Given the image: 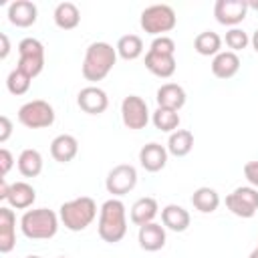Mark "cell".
I'll list each match as a JSON object with an SVG mask.
<instances>
[{"label": "cell", "mask_w": 258, "mask_h": 258, "mask_svg": "<svg viewBox=\"0 0 258 258\" xmlns=\"http://www.w3.org/2000/svg\"><path fill=\"white\" fill-rule=\"evenodd\" d=\"M99 238L107 244H117L127 234V208L119 198H109L99 210Z\"/></svg>", "instance_id": "cell-1"}, {"label": "cell", "mask_w": 258, "mask_h": 258, "mask_svg": "<svg viewBox=\"0 0 258 258\" xmlns=\"http://www.w3.org/2000/svg\"><path fill=\"white\" fill-rule=\"evenodd\" d=\"M117 56L119 54H117V48H113V44H109L105 40L91 42L85 50V58H83V67H81L85 81H89V83L103 81L113 71Z\"/></svg>", "instance_id": "cell-2"}, {"label": "cell", "mask_w": 258, "mask_h": 258, "mask_svg": "<svg viewBox=\"0 0 258 258\" xmlns=\"http://www.w3.org/2000/svg\"><path fill=\"white\" fill-rule=\"evenodd\" d=\"M60 218L48 208L26 210L20 218V232L28 240H50L58 232Z\"/></svg>", "instance_id": "cell-3"}, {"label": "cell", "mask_w": 258, "mask_h": 258, "mask_svg": "<svg viewBox=\"0 0 258 258\" xmlns=\"http://www.w3.org/2000/svg\"><path fill=\"white\" fill-rule=\"evenodd\" d=\"M58 218H60V224L67 230L83 232L97 218V202L93 198H89V196H81V198L69 200V202L60 204Z\"/></svg>", "instance_id": "cell-4"}, {"label": "cell", "mask_w": 258, "mask_h": 258, "mask_svg": "<svg viewBox=\"0 0 258 258\" xmlns=\"http://www.w3.org/2000/svg\"><path fill=\"white\" fill-rule=\"evenodd\" d=\"M177 24L175 10L169 4H151L139 16V26L151 36H165Z\"/></svg>", "instance_id": "cell-5"}, {"label": "cell", "mask_w": 258, "mask_h": 258, "mask_svg": "<svg viewBox=\"0 0 258 258\" xmlns=\"http://www.w3.org/2000/svg\"><path fill=\"white\" fill-rule=\"evenodd\" d=\"M54 107L44 99H32L18 109V123L26 129H46L54 123Z\"/></svg>", "instance_id": "cell-6"}, {"label": "cell", "mask_w": 258, "mask_h": 258, "mask_svg": "<svg viewBox=\"0 0 258 258\" xmlns=\"http://www.w3.org/2000/svg\"><path fill=\"white\" fill-rule=\"evenodd\" d=\"M16 69L24 71L30 79L38 77L44 69V44L38 38L26 36L18 42V64Z\"/></svg>", "instance_id": "cell-7"}, {"label": "cell", "mask_w": 258, "mask_h": 258, "mask_svg": "<svg viewBox=\"0 0 258 258\" xmlns=\"http://www.w3.org/2000/svg\"><path fill=\"white\" fill-rule=\"evenodd\" d=\"M226 208L238 218H254L258 214V189L252 185H240L226 196Z\"/></svg>", "instance_id": "cell-8"}, {"label": "cell", "mask_w": 258, "mask_h": 258, "mask_svg": "<svg viewBox=\"0 0 258 258\" xmlns=\"http://www.w3.org/2000/svg\"><path fill=\"white\" fill-rule=\"evenodd\" d=\"M151 115H149V107L145 103L143 97L139 95H127L121 101V121L127 129L131 131H139L145 129V125L149 123Z\"/></svg>", "instance_id": "cell-9"}, {"label": "cell", "mask_w": 258, "mask_h": 258, "mask_svg": "<svg viewBox=\"0 0 258 258\" xmlns=\"http://www.w3.org/2000/svg\"><path fill=\"white\" fill-rule=\"evenodd\" d=\"M137 185V169L131 163H119L113 169H109L105 177V187L113 198H121L129 191H133Z\"/></svg>", "instance_id": "cell-10"}, {"label": "cell", "mask_w": 258, "mask_h": 258, "mask_svg": "<svg viewBox=\"0 0 258 258\" xmlns=\"http://www.w3.org/2000/svg\"><path fill=\"white\" fill-rule=\"evenodd\" d=\"M214 16L220 24L236 28L248 16V2L246 0H216Z\"/></svg>", "instance_id": "cell-11"}, {"label": "cell", "mask_w": 258, "mask_h": 258, "mask_svg": "<svg viewBox=\"0 0 258 258\" xmlns=\"http://www.w3.org/2000/svg\"><path fill=\"white\" fill-rule=\"evenodd\" d=\"M77 105L83 113L87 115H101L107 111L109 107V97L107 93L97 87V85H89V87H83L77 95Z\"/></svg>", "instance_id": "cell-12"}, {"label": "cell", "mask_w": 258, "mask_h": 258, "mask_svg": "<svg viewBox=\"0 0 258 258\" xmlns=\"http://www.w3.org/2000/svg\"><path fill=\"white\" fill-rule=\"evenodd\" d=\"M167 155H169V151L165 145L155 143V141L145 143L139 149V165L149 173H157L167 165Z\"/></svg>", "instance_id": "cell-13"}, {"label": "cell", "mask_w": 258, "mask_h": 258, "mask_svg": "<svg viewBox=\"0 0 258 258\" xmlns=\"http://www.w3.org/2000/svg\"><path fill=\"white\" fill-rule=\"evenodd\" d=\"M137 242H139V248L145 250V252H157V250H161L165 246V242H167L165 226H161L157 222H149L145 226H139Z\"/></svg>", "instance_id": "cell-14"}, {"label": "cell", "mask_w": 258, "mask_h": 258, "mask_svg": "<svg viewBox=\"0 0 258 258\" xmlns=\"http://www.w3.org/2000/svg\"><path fill=\"white\" fill-rule=\"evenodd\" d=\"M38 18V8L30 0H14L8 6V20L16 28H28L36 22Z\"/></svg>", "instance_id": "cell-15"}, {"label": "cell", "mask_w": 258, "mask_h": 258, "mask_svg": "<svg viewBox=\"0 0 258 258\" xmlns=\"http://www.w3.org/2000/svg\"><path fill=\"white\" fill-rule=\"evenodd\" d=\"M145 69L159 77V79H169L175 69H177V60L175 54H167V52H155V50H147L145 52Z\"/></svg>", "instance_id": "cell-16"}, {"label": "cell", "mask_w": 258, "mask_h": 258, "mask_svg": "<svg viewBox=\"0 0 258 258\" xmlns=\"http://www.w3.org/2000/svg\"><path fill=\"white\" fill-rule=\"evenodd\" d=\"M16 246V214L10 206L0 208V252L8 254Z\"/></svg>", "instance_id": "cell-17"}, {"label": "cell", "mask_w": 258, "mask_h": 258, "mask_svg": "<svg viewBox=\"0 0 258 258\" xmlns=\"http://www.w3.org/2000/svg\"><path fill=\"white\" fill-rule=\"evenodd\" d=\"M155 101H157V107L179 111L185 105L187 95H185V89L181 85H177V83H163L157 89V93H155Z\"/></svg>", "instance_id": "cell-18"}, {"label": "cell", "mask_w": 258, "mask_h": 258, "mask_svg": "<svg viewBox=\"0 0 258 258\" xmlns=\"http://www.w3.org/2000/svg\"><path fill=\"white\" fill-rule=\"evenodd\" d=\"M79 153V141L75 135L60 133L50 141V155L58 163H71Z\"/></svg>", "instance_id": "cell-19"}, {"label": "cell", "mask_w": 258, "mask_h": 258, "mask_svg": "<svg viewBox=\"0 0 258 258\" xmlns=\"http://www.w3.org/2000/svg\"><path fill=\"white\" fill-rule=\"evenodd\" d=\"M157 214H159L157 200L151 198V196H143V198H139V200L133 202V206L129 210V220L135 226H145L149 222H155Z\"/></svg>", "instance_id": "cell-20"}, {"label": "cell", "mask_w": 258, "mask_h": 258, "mask_svg": "<svg viewBox=\"0 0 258 258\" xmlns=\"http://www.w3.org/2000/svg\"><path fill=\"white\" fill-rule=\"evenodd\" d=\"M240 56L236 54V52H232V50H222V52H218L214 58H212V75L216 77V79H222V81H226V79H232L238 71H240Z\"/></svg>", "instance_id": "cell-21"}, {"label": "cell", "mask_w": 258, "mask_h": 258, "mask_svg": "<svg viewBox=\"0 0 258 258\" xmlns=\"http://www.w3.org/2000/svg\"><path fill=\"white\" fill-rule=\"evenodd\" d=\"M36 200V189L28 181H14L10 183V191L6 196V204L12 210H28Z\"/></svg>", "instance_id": "cell-22"}, {"label": "cell", "mask_w": 258, "mask_h": 258, "mask_svg": "<svg viewBox=\"0 0 258 258\" xmlns=\"http://www.w3.org/2000/svg\"><path fill=\"white\" fill-rule=\"evenodd\" d=\"M189 222H191V216H189V212H187L183 206L167 204V206L161 210V224L165 226V230H171V232H185V230L189 228Z\"/></svg>", "instance_id": "cell-23"}, {"label": "cell", "mask_w": 258, "mask_h": 258, "mask_svg": "<svg viewBox=\"0 0 258 258\" xmlns=\"http://www.w3.org/2000/svg\"><path fill=\"white\" fill-rule=\"evenodd\" d=\"M52 18L60 30H73L81 24V10L75 2H60V4H56Z\"/></svg>", "instance_id": "cell-24"}, {"label": "cell", "mask_w": 258, "mask_h": 258, "mask_svg": "<svg viewBox=\"0 0 258 258\" xmlns=\"http://www.w3.org/2000/svg\"><path fill=\"white\" fill-rule=\"evenodd\" d=\"M191 206L200 214H214L220 208V194L210 185H202L191 194Z\"/></svg>", "instance_id": "cell-25"}, {"label": "cell", "mask_w": 258, "mask_h": 258, "mask_svg": "<svg viewBox=\"0 0 258 258\" xmlns=\"http://www.w3.org/2000/svg\"><path fill=\"white\" fill-rule=\"evenodd\" d=\"M16 165H18V171L24 175V177H36L40 175L42 171V155L38 149H32V147H26L20 151L18 159H16Z\"/></svg>", "instance_id": "cell-26"}, {"label": "cell", "mask_w": 258, "mask_h": 258, "mask_svg": "<svg viewBox=\"0 0 258 258\" xmlns=\"http://www.w3.org/2000/svg\"><path fill=\"white\" fill-rule=\"evenodd\" d=\"M165 147L173 157H185L194 149V133L189 129H177L169 133Z\"/></svg>", "instance_id": "cell-27"}, {"label": "cell", "mask_w": 258, "mask_h": 258, "mask_svg": "<svg viewBox=\"0 0 258 258\" xmlns=\"http://www.w3.org/2000/svg\"><path fill=\"white\" fill-rule=\"evenodd\" d=\"M194 48L198 54L214 58L218 52H222V36L214 30H204L194 38Z\"/></svg>", "instance_id": "cell-28"}, {"label": "cell", "mask_w": 258, "mask_h": 258, "mask_svg": "<svg viewBox=\"0 0 258 258\" xmlns=\"http://www.w3.org/2000/svg\"><path fill=\"white\" fill-rule=\"evenodd\" d=\"M115 48H117V54L123 60H135V58H139L143 54L145 46H143V38L139 34H123L117 40Z\"/></svg>", "instance_id": "cell-29"}, {"label": "cell", "mask_w": 258, "mask_h": 258, "mask_svg": "<svg viewBox=\"0 0 258 258\" xmlns=\"http://www.w3.org/2000/svg\"><path fill=\"white\" fill-rule=\"evenodd\" d=\"M151 123L155 125V129H159V131H163V133H173V131H177V127H179V113L173 111V109L157 107V109L151 113Z\"/></svg>", "instance_id": "cell-30"}, {"label": "cell", "mask_w": 258, "mask_h": 258, "mask_svg": "<svg viewBox=\"0 0 258 258\" xmlns=\"http://www.w3.org/2000/svg\"><path fill=\"white\" fill-rule=\"evenodd\" d=\"M30 83H32V79L24 71H20V69H12L8 73V77H6V89H8V93H12L16 97L28 93Z\"/></svg>", "instance_id": "cell-31"}, {"label": "cell", "mask_w": 258, "mask_h": 258, "mask_svg": "<svg viewBox=\"0 0 258 258\" xmlns=\"http://www.w3.org/2000/svg\"><path fill=\"white\" fill-rule=\"evenodd\" d=\"M224 40H226V46L232 50V52H240V50H244L248 44H250V36H248V32H244L242 28H230L228 32H226V36H224Z\"/></svg>", "instance_id": "cell-32"}, {"label": "cell", "mask_w": 258, "mask_h": 258, "mask_svg": "<svg viewBox=\"0 0 258 258\" xmlns=\"http://www.w3.org/2000/svg\"><path fill=\"white\" fill-rule=\"evenodd\" d=\"M149 50L155 52H167V54H175V40L171 36H155L149 44Z\"/></svg>", "instance_id": "cell-33"}, {"label": "cell", "mask_w": 258, "mask_h": 258, "mask_svg": "<svg viewBox=\"0 0 258 258\" xmlns=\"http://www.w3.org/2000/svg\"><path fill=\"white\" fill-rule=\"evenodd\" d=\"M244 177L248 185L258 189V161H246L244 163Z\"/></svg>", "instance_id": "cell-34"}, {"label": "cell", "mask_w": 258, "mask_h": 258, "mask_svg": "<svg viewBox=\"0 0 258 258\" xmlns=\"http://www.w3.org/2000/svg\"><path fill=\"white\" fill-rule=\"evenodd\" d=\"M12 165H14L12 153H10L6 147H2V149H0V171H2V177L8 175V171L12 169Z\"/></svg>", "instance_id": "cell-35"}, {"label": "cell", "mask_w": 258, "mask_h": 258, "mask_svg": "<svg viewBox=\"0 0 258 258\" xmlns=\"http://www.w3.org/2000/svg\"><path fill=\"white\" fill-rule=\"evenodd\" d=\"M12 121H10V117L8 115H2L0 117V143H6L8 139H10V135H12Z\"/></svg>", "instance_id": "cell-36"}, {"label": "cell", "mask_w": 258, "mask_h": 258, "mask_svg": "<svg viewBox=\"0 0 258 258\" xmlns=\"http://www.w3.org/2000/svg\"><path fill=\"white\" fill-rule=\"evenodd\" d=\"M0 40H2V50H0V58L4 60L6 56H8V52H10V40H8V36L2 32L0 34Z\"/></svg>", "instance_id": "cell-37"}, {"label": "cell", "mask_w": 258, "mask_h": 258, "mask_svg": "<svg viewBox=\"0 0 258 258\" xmlns=\"http://www.w3.org/2000/svg\"><path fill=\"white\" fill-rule=\"evenodd\" d=\"M10 191V183L6 181V177H0V200L6 202V196Z\"/></svg>", "instance_id": "cell-38"}, {"label": "cell", "mask_w": 258, "mask_h": 258, "mask_svg": "<svg viewBox=\"0 0 258 258\" xmlns=\"http://www.w3.org/2000/svg\"><path fill=\"white\" fill-rule=\"evenodd\" d=\"M250 44H252V48L258 52V28L252 32V36H250Z\"/></svg>", "instance_id": "cell-39"}, {"label": "cell", "mask_w": 258, "mask_h": 258, "mask_svg": "<svg viewBox=\"0 0 258 258\" xmlns=\"http://www.w3.org/2000/svg\"><path fill=\"white\" fill-rule=\"evenodd\" d=\"M248 2V10L252 8V10H258V2H250V0H246Z\"/></svg>", "instance_id": "cell-40"}, {"label": "cell", "mask_w": 258, "mask_h": 258, "mask_svg": "<svg viewBox=\"0 0 258 258\" xmlns=\"http://www.w3.org/2000/svg\"><path fill=\"white\" fill-rule=\"evenodd\" d=\"M248 258H258V244H256V248L250 252V256H248Z\"/></svg>", "instance_id": "cell-41"}, {"label": "cell", "mask_w": 258, "mask_h": 258, "mask_svg": "<svg viewBox=\"0 0 258 258\" xmlns=\"http://www.w3.org/2000/svg\"><path fill=\"white\" fill-rule=\"evenodd\" d=\"M24 258H40V256H36V254H28V256H24Z\"/></svg>", "instance_id": "cell-42"}, {"label": "cell", "mask_w": 258, "mask_h": 258, "mask_svg": "<svg viewBox=\"0 0 258 258\" xmlns=\"http://www.w3.org/2000/svg\"><path fill=\"white\" fill-rule=\"evenodd\" d=\"M58 258H69V256H58Z\"/></svg>", "instance_id": "cell-43"}]
</instances>
